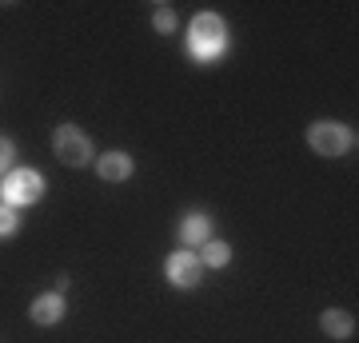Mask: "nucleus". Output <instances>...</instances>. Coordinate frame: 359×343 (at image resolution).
Masks as SVG:
<instances>
[{
    "mask_svg": "<svg viewBox=\"0 0 359 343\" xmlns=\"http://www.w3.org/2000/svg\"><path fill=\"white\" fill-rule=\"evenodd\" d=\"M184 44H188V56H192L196 64L224 60V56H228V48H231L228 20H224L219 13H212V8L196 13L192 20H188V36H184Z\"/></svg>",
    "mask_w": 359,
    "mask_h": 343,
    "instance_id": "1",
    "label": "nucleus"
},
{
    "mask_svg": "<svg viewBox=\"0 0 359 343\" xmlns=\"http://www.w3.org/2000/svg\"><path fill=\"white\" fill-rule=\"evenodd\" d=\"M308 148L316 156L335 160V156L355 152V132L347 124H339V120H311L308 124Z\"/></svg>",
    "mask_w": 359,
    "mask_h": 343,
    "instance_id": "2",
    "label": "nucleus"
},
{
    "mask_svg": "<svg viewBox=\"0 0 359 343\" xmlns=\"http://www.w3.org/2000/svg\"><path fill=\"white\" fill-rule=\"evenodd\" d=\"M52 156H56L60 164H68V168H88L92 160H96V148H92L84 128L60 124L56 132H52Z\"/></svg>",
    "mask_w": 359,
    "mask_h": 343,
    "instance_id": "3",
    "label": "nucleus"
},
{
    "mask_svg": "<svg viewBox=\"0 0 359 343\" xmlns=\"http://www.w3.org/2000/svg\"><path fill=\"white\" fill-rule=\"evenodd\" d=\"M44 196V176H40L36 168H13L8 176L0 180V203H8V208H32V203Z\"/></svg>",
    "mask_w": 359,
    "mask_h": 343,
    "instance_id": "4",
    "label": "nucleus"
},
{
    "mask_svg": "<svg viewBox=\"0 0 359 343\" xmlns=\"http://www.w3.org/2000/svg\"><path fill=\"white\" fill-rule=\"evenodd\" d=\"M164 280L172 283V288H180V292L200 288V280H204V264H200V255H196L192 248H176V252L164 260Z\"/></svg>",
    "mask_w": 359,
    "mask_h": 343,
    "instance_id": "5",
    "label": "nucleus"
},
{
    "mask_svg": "<svg viewBox=\"0 0 359 343\" xmlns=\"http://www.w3.org/2000/svg\"><path fill=\"white\" fill-rule=\"evenodd\" d=\"M132 172H136V160H132L128 152H120V148L96 156V176H100L104 184H128Z\"/></svg>",
    "mask_w": 359,
    "mask_h": 343,
    "instance_id": "6",
    "label": "nucleus"
},
{
    "mask_svg": "<svg viewBox=\"0 0 359 343\" xmlns=\"http://www.w3.org/2000/svg\"><path fill=\"white\" fill-rule=\"evenodd\" d=\"M176 236H180V248H192V252L204 248V243L212 240V216H208V212H184Z\"/></svg>",
    "mask_w": 359,
    "mask_h": 343,
    "instance_id": "7",
    "label": "nucleus"
},
{
    "mask_svg": "<svg viewBox=\"0 0 359 343\" xmlns=\"http://www.w3.org/2000/svg\"><path fill=\"white\" fill-rule=\"evenodd\" d=\"M65 295L60 292H44V295H36L32 300V307H28V316H32V323L36 328H56L60 319H65Z\"/></svg>",
    "mask_w": 359,
    "mask_h": 343,
    "instance_id": "8",
    "label": "nucleus"
},
{
    "mask_svg": "<svg viewBox=\"0 0 359 343\" xmlns=\"http://www.w3.org/2000/svg\"><path fill=\"white\" fill-rule=\"evenodd\" d=\"M320 331L327 339H351V335H355V316L344 311V307H327L320 316Z\"/></svg>",
    "mask_w": 359,
    "mask_h": 343,
    "instance_id": "9",
    "label": "nucleus"
},
{
    "mask_svg": "<svg viewBox=\"0 0 359 343\" xmlns=\"http://www.w3.org/2000/svg\"><path fill=\"white\" fill-rule=\"evenodd\" d=\"M196 255H200V264L204 267H228L231 264V248L224 240H208Z\"/></svg>",
    "mask_w": 359,
    "mask_h": 343,
    "instance_id": "10",
    "label": "nucleus"
},
{
    "mask_svg": "<svg viewBox=\"0 0 359 343\" xmlns=\"http://www.w3.org/2000/svg\"><path fill=\"white\" fill-rule=\"evenodd\" d=\"M176 8H172V4H156V13H152V28L156 32H160V36H172V32H176Z\"/></svg>",
    "mask_w": 359,
    "mask_h": 343,
    "instance_id": "11",
    "label": "nucleus"
},
{
    "mask_svg": "<svg viewBox=\"0 0 359 343\" xmlns=\"http://www.w3.org/2000/svg\"><path fill=\"white\" fill-rule=\"evenodd\" d=\"M16 228H20V212L8 208V203H0V240L4 236H16Z\"/></svg>",
    "mask_w": 359,
    "mask_h": 343,
    "instance_id": "12",
    "label": "nucleus"
},
{
    "mask_svg": "<svg viewBox=\"0 0 359 343\" xmlns=\"http://www.w3.org/2000/svg\"><path fill=\"white\" fill-rule=\"evenodd\" d=\"M13 168H16V144L8 136H0V180L8 176Z\"/></svg>",
    "mask_w": 359,
    "mask_h": 343,
    "instance_id": "13",
    "label": "nucleus"
}]
</instances>
